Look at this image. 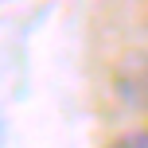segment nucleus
I'll list each match as a JSON object with an SVG mask.
<instances>
[{
    "mask_svg": "<svg viewBox=\"0 0 148 148\" xmlns=\"http://www.w3.org/2000/svg\"><path fill=\"white\" fill-rule=\"evenodd\" d=\"M113 94L125 109L133 113H148V47L125 51L113 62Z\"/></svg>",
    "mask_w": 148,
    "mask_h": 148,
    "instance_id": "f257e3e1",
    "label": "nucleus"
},
{
    "mask_svg": "<svg viewBox=\"0 0 148 148\" xmlns=\"http://www.w3.org/2000/svg\"><path fill=\"white\" fill-rule=\"evenodd\" d=\"M109 148H148V129H133V133H121Z\"/></svg>",
    "mask_w": 148,
    "mask_h": 148,
    "instance_id": "f03ea898",
    "label": "nucleus"
}]
</instances>
